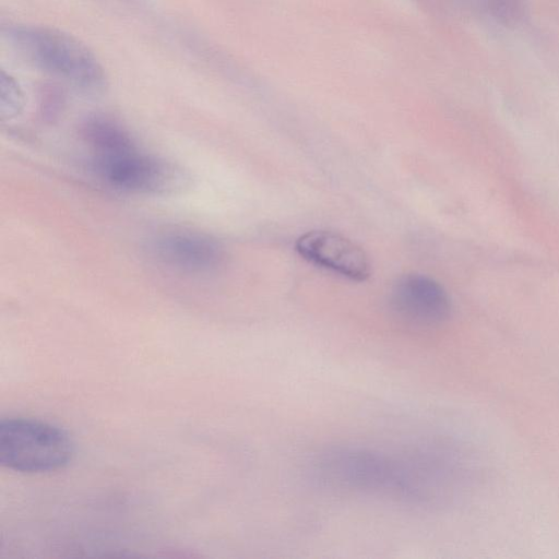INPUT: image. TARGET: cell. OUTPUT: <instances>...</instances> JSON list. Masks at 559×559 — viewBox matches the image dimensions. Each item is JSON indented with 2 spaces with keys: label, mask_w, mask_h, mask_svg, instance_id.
Instances as JSON below:
<instances>
[{
  "label": "cell",
  "mask_w": 559,
  "mask_h": 559,
  "mask_svg": "<svg viewBox=\"0 0 559 559\" xmlns=\"http://www.w3.org/2000/svg\"><path fill=\"white\" fill-rule=\"evenodd\" d=\"M311 474L329 488L399 499L402 487L400 453L365 447L329 448L313 460Z\"/></svg>",
  "instance_id": "obj_1"
},
{
  "label": "cell",
  "mask_w": 559,
  "mask_h": 559,
  "mask_svg": "<svg viewBox=\"0 0 559 559\" xmlns=\"http://www.w3.org/2000/svg\"><path fill=\"white\" fill-rule=\"evenodd\" d=\"M17 50L37 68L73 85L97 91L103 86L100 66L73 37L46 27H17L10 32Z\"/></svg>",
  "instance_id": "obj_2"
},
{
  "label": "cell",
  "mask_w": 559,
  "mask_h": 559,
  "mask_svg": "<svg viewBox=\"0 0 559 559\" xmlns=\"http://www.w3.org/2000/svg\"><path fill=\"white\" fill-rule=\"evenodd\" d=\"M73 442L61 428L32 418L0 421V464L23 473H44L67 465Z\"/></svg>",
  "instance_id": "obj_3"
},
{
  "label": "cell",
  "mask_w": 559,
  "mask_h": 559,
  "mask_svg": "<svg viewBox=\"0 0 559 559\" xmlns=\"http://www.w3.org/2000/svg\"><path fill=\"white\" fill-rule=\"evenodd\" d=\"M94 169L110 186L144 194H171L185 190L189 175L178 165L134 148L94 158Z\"/></svg>",
  "instance_id": "obj_4"
},
{
  "label": "cell",
  "mask_w": 559,
  "mask_h": 559,
  "mask_svg": "<svg viewBox=\"0 0 559 559\" xmlns=\"http://www.w3.org/2000/svg\"><path fill=\"white\" fill-rule=\"evenodd\" d=\"M390 307L400 320L417 328L439 325L451 314V301L444 288L419 274L405 275L394 284Z\"/></svg>",
  "instance_id": "obj_5"
},
{
  "label": "cell",
  "mask_w": 559,
  "mask_h": 559,
  "mask_svg": "<svg viewBox=\"0 0 559 559\" xmlns=\"http://www.w3.org/2000/svg\"><path fill=\"white\" fill-rule=\"evenodd\" d=\"M295 249L305 260L353 281L370 276L366 252L348 238L329 230H311L301 235Z\"/></svg>",
  "instance_id": "obj_6"
},
{
  "label": "cell",
  "mask_w": 559,
  "mask_h": 559,
  "mask_svg": "<svg viewBox=\"0 0 559 559\" xmlns=\"http://www.w3.org/2000/svg\"><path fill=\"white\" fill-rule=\"evenodd\" d=\"M154 255L168 266L186 273H211L224 262L225 251L214 237L193 230H171L152 242Z\"/></svg>",
  "instance_id": "obj_7"
},
{
  "label": "cell",
  "mask_w": 559,
  "mask_h": 559,
  "mask_svg": "<svg viewBox=\"0 0 559 559\" xmlns=\"http://www.w3.org/2000/svg\"><path fill=\"white\" fill-rule=\"evenodd\" d=\"M80 133L96 157L111 156L136 148L129 131L116 120L105 116L88 117Z\"/></svg>",
  "instance_id": "obj_8"
},
{
  "label": "cell",
  "mask_w": 559,
  "mask_h": 559,
  "mask_svg": "<svg viewBox=\"0 0 559 559\" xmlns=\"http://www.w3.org/2000/svg\"><path fill=\"white\" fill-rule=\"evenodd\" d=\"M23 107V97L19 86L10 78L2 75L0 112L2 119H11L19 115Z\"/></svg>",
  "instance_id": "obj_9"
}]
</instances>
